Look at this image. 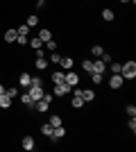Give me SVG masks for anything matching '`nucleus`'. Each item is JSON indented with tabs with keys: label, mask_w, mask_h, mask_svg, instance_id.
Segmentation results:
<instances>
[{
	"label": "nucleus",
	"mask_w": 136,
	"mask_h": 152,
	"mask_svg": "<svg viewBox=\"0 0 136 152\" xmlns=\"http://www.w3.org/2000/svg\"><path fill=\"white\" fill-rule=\"evenodd\" d=\"M120 75H123V80H134L136 77V61H125L123 68H120Z\"/></svg>",
	"instance_id": "obj_1"
},
{
	"label": "nucleus",
	"mask_w": 136,
	"mask_h": 152,
	"mask_svg": "<svg viewBox=\"0 0 136 152\" xmlns=\"http://www.w3.org/2000/svg\"><path fill=\"white\" fill-rule=\"evenodd\" d=\"M71 91H73V86H71V84L59 82V84H55V91H52V95H55V98H61V95L71 93Z\"/></svg>",
	"instance_id": "obj_2"
},
{
	"label": "nucleus",
	"mask_w": 136,
	"mask_h": 152,
	"mask_svg": "<svg viewBox=\"0 0 136 152\" xmlns=\"http://www.w3.org/2000/svg\"><path fill=\"white\" fill-rule=\"evenodd\" d=\"M27 93L32 95V100L36 102V100H41V98H43V86H36V84H30V86H27Z\"/></svg>",
	"instance_id": "obj_3"
},
{
	"label": "nucleus",
	"mask_w": 136,
	"mask_h": 152,
	"mask_svg": "<svg viewBox=\"0 0 136 152\" xmlns=\"http://www.w3.org/2000/svg\"><path fill=\"white\" fill-rule=\"evenodd\" d=\"M123 75H120V73H111V77H109V86L111 89H120V86H123Z\"/></svg>",
	"instance_id": "obj_4"
},
{
	"label": "nucleus",
	"mask_w": 136,
	"mask_h": 152,
	"mask_svg": "<svg viewBox=\"0 0 136 152\" xmlns=\"http://www.w3.org/2000/svg\"><path fill=\"white\" fill-rule=\"evenodd\" d=\"M64 82L71 84L73 89H75V86H77V82H79V75H77V73H66V75H64Z\"/></svg>",
	"instance_id": "obj_5"
},
{
	"label": "nucleus",
	"mask_w": 136,
	"mask_h": 152,
	"mask_svg": "<svg viewBox=\"0 0 136 152\" xmlns=\"http://www.w3.org/2000/svg\"><path fill=\"white\" fill-rule=\"evenodd\" d=\"M34 66H36V70H45L48 66H50V61H48V57H45V55H41V57H36Z\"/></svg>",
	"instance_id": "obj_6"
},
{
	"label": "nucleus",
	"mask_w": 136,
	"mask_h": 152,
	"mask_svg": "<svg viewBox=\"0 0 136 152\" xmlns=\"http://www.w3.org/2000/svg\"><path fill=\"white\" fill-rule=\"evenodd\" d=\"M64 136H66V129L61 125H59V127H52V134H50L52 141H59V139H64Z\"/></svg>",
	"instance_id": "obj_7"
},
{
	"label": "nucleus",
	"mask_w": 136,
	"mask_h": 152,
	"mask_svg": "<svg viewBox=\"0 0 136 152\" xmlns=\"http://www.w3.org/2000/svg\"><path fill=\"white\" fill-rule=\"evenodd\" d=\"M18 84L23 86V89H27V86L32 84V75H30V73H20V77H18Z\"/></svg>",
	"instance_id": "obj_8"
},
{
	"label": "nucleus",
	"mask_w": 136,
	"mask_h": 152,
	"mask_svg": "<svg viewBox=\"0 0 136 152\" xmlns=\"http://www.w3.org/2000/svg\"><path fill=\"white\" fill-rule=\"evenodd\" d=\"M104 70H107V64L97 57L95 61H93V70H91V73H104Z\"/></svg>",
	"instance_id": "obj_9"
},
{
	"label": "nucleus",
	"mask_w": 136,
	"mask_h": 152,
	"mask_svg": "<svg viewBox=\"0 0 136 152\" xmlns=\"http://www.w3.org/2000/svg\"><path fill=\"white\" fill-rule=\"evenodd\" d=\"M20 104H25V107H30V109H34V100H32V95L27 93H20Z\"/></svg>",
	"instance_id": "obj_10"
},
{
	"label": "nucleus",
	"mask_w": 136,
	"mask_h": 152,
	"mask_svg": "<svg viewBox=\"0 0 136 152\" xmlns=\"http://www.w3.org/2000/svg\"><path fill=\"white\" fill-rule=\"evenodd\" d=\"M23 150H34V136H23Z\"/></svg>",
	"instance_id": "obj_11"
},
{
	"label": "nucleus",
	"mask_w": 136,
	"mask_h": 152,
	"mask_svg": "<svg viewBox=\"0 0 136 152\" xmlns=\"http://www.w3.org/2000/svg\"><path fill=\"white\" fill-rule=\"evenodd\" d=\"M9 107H12V98L7 93H2L0 95V109H9Z\"/></svg>",
	"instance_id": "obj_12"
},
{
	"label": "nucleus",
	"mask_w": 136,
	"mask_h": 152,
	"mask_svg": "<svg viewBox=\"0 0 136 152\" xmlns=\"http://www.w3.org/2000/svg\"><path fill=\"white\" fill-rule=\"evenodd\" d=\"M16 37H18V32H16V30H7L5 32V43H14Z\"/></svg>",
	"instance_id": "obj_13"
},
{
	"label": "nucleus",
	"mask_w": 136,
	"mask_h": 152,
	"mask_svg": "<svg viewBox=\"0 0 136 152\" xmlns=\"http://www.w3.org/2000/svg\"><path fill=\"white\" fill-rule=\"evenodd\" d=\"M34 109L43 114V111H48V109H50V104H48V102H45V100H36V102H34Z\"/></svg>",
	"instance_id": "obj_14"
},
{
	"label": "nucleus",
	"mask_w": 136,
	"mask_h": 152,
	"mask_svg": "<svg viewBox=\"0 0 136 152\" xmlns=\"http://www.w3.org/2000/svg\"><path fill=\"white\" fill-rule=\"evenodd\" d=\"M39 39L43 41V43H45V41H50V39H52V32H50V30H45V27H43V30L39 32Z\"/></svg>",
	"instance_id": "obj_15"
},
{
	"label": "nucleus",
	"mask_w": 136,
	"mask_h": 152,
	"mask_svg": "<svg viewBox=\"0 0 136 152\" xmlns=\"http://www.w3.org/2000/svg\"><path fill=\"white\" fill-rule=\"evenodd\" d=\"M59 64H61V68H64V70H71L73 68V59L71 57H61V61H59Z\"/></svg>",
	"instance_id": "obj_16"
},
{
	"label": "nucleus",
	"mask_w": 136,
	"mask_h": 152,
	"mask_svg": "<svg viewBox=\"0 0 136 152\" xmlns=\"http://www.w3.org/2000/svg\"><path fill=\"white\" fill-rule=\"evenodd\" d=\"M71 104H73V109H82V107H84V100H82L79 95H75V98L71 100Z\"/></svg>",
	"instance_id": "obj_17"
},
{
	"label": "nucleus",
	"mask_w": 136,
	"mask_h": 152,
	"mask_svg": "<svg viewBox=\"0 0 136 152\" xmlns=\"http://www.w3.org/2000/svg\"><path fill=\"white\" fill-rule=\"evenodd\" d=\"M91 80H93V84H102L104 75H102V73H91Z\"/></svg>",
	"instance_id": "obj_18"
},
{
	"label": "nucleus",
	"mask_w": 136,
	"mask_h": 152,
	"mask_svg": "<svg viewBox=\"0 0 136 152\" xmlns=\"http://www.w3.org/2000/svg\"><path fill=\"white\" fill-rule=\"evenodd\" d=\"M91 55H95V57H102V55H104V48H102V45H93V48H91Z\"/></svg>",
	"instance_id": "obj_19"
},
{
	"label": "nucleus",
	"mask_w": 136,
	"mask_h": 152,
	"mask_svg": "<svg viewBox=\"0 0 136 152\" xmlns=\"http://www.w3.org/2000/svg\"><path fill=\"white\" fill-rule=\"evenodd\" d=\"M41 43H43V41H41L39 37H34V39H30V45H32L34 50H41Z\"/></svg>",
	"instance_id": "obj_20"
},
{
	"label": "nucleus",
	"mask_w": 136,
	"mask_h": 152,
	"mask_svg": "<svg viewBox=\"0 0 136 152\" xmlns=\"http://www.w3.org/2000/svg\"><path fill=\"white\" fill-rule=\"evenodd\" d=\"M16 32H18V37H27V34H30V27H27L25 23H23L20 27H16Z\"/></svg>",
	"instance_id": "obj_21"
},
{
	"label": "nucleus",
	"mask_w": 136,
	"mask_h": 152,
	"mask_svg": "<svg viewBox=\"0 0 136 152\" xmlns=\"http://www.w3.org/2000/svg\"><path fill=\"white\" fill-rule=\"evenodd\" d=\"M48 61H52V64H59V61H61V55H59L57 50H52V55L48 57Z\"/></svg>",
	"instance_id": "obj_22"
},
{
	"label": "nucleus",
	"mask_w": 136,
	"mask_h": 152,
	"mask_svg": "<svg viewBox=\"0 0 136 152\" xmlns=\"http://www.w3.org/2000/svg\"><path fill=\"white\" fill-rule=\"evenodd\" d=\"M64 75H66V73H59V70H57V73H52V82H55V84L64 82Z\"/></svg>",
	"instance_id": "obj_23"
},
{
	"label": "nucleus",
	"mask_w": 136,
	"mask_h": 152,
	"mask_svg": "<svg viewBox=\"0 0 136 152\" xmlns=\"http://www.w3.org/2000/svg\"><path fill=\"white\" fill-rule=\"evenodd\" d=\"M36 23H39V16H34V14H32V16H27V23H25V25L27 27H34Z\"/></svg>",
	"instance_id": "obj_24"
},
{
	"label": "nucleus",
	"mask_w": 136,
	"mask_h": 152,
	"mask_svg": "<svg viewBox=\"0 0 136 152\" xmlns=\"http://www.w3.org/2000/svg\"><path fill=\"white\" fill-rule=\"evenodd\" d=\"M41 134H45V136H50V134H52V125H50V123L41 125Z\"/></svg>",
	"instance_id": "obj_25"
},
{
	"label": "nucleus",
	"mask_w": 136,
	"mask_h": 152,
	"mask_svg": "<svg viewBox=\"0 0 136 152\" xmlns=\"http://www.w3.org/2000/svg\"><path fill=\"white\" fill-rule=\"evenodd\" d=\"M5 93H7V95H9V98H12V100H14V98H16V95H18V93H20V91H18V89H16V86H9V89H7V91H5Z\"/></svg>",
	"instance_id": "obj_26"
},
{
	"label": "nucleus",
	"mask_w": 136,
	"mask_h": 152,
	"mask_svg": "<svg viewBox=\"0 0 136 152\" xmlns=\"http://www.w3.org/2000/svg\"><path fill=\"white\" fill-rule=\"evenodd\" d=\"M82 68H84L86 73H91V70H93V61H91V59H84V61H82Z\"/></svg>",
	"instance_id": "obj_27"
},
{
	"label": "nucleus",
	"mask_w": 136,
	"mask_h": 152,
	"mask_svg": "<svg viewBox=\"0 0 136 152\" xmlns=\"http://www.w3.org/2000/svg\"><path fill=\"white\" fill-rule=\"evenodd\" d=\"M102 18L104 20H113V12H111V9H102Z\"/></svg>",
	"instance_id": "obj_28"
},
{
	"label": "nucleus",
	"mask_w": 136,
	"mask_h": 152,
	"mask_svg": "<svg viewBox=\"0 0 136 152\" xmlns=\"http://www.w3.org/2000/svg\"><path fill=\"white\" fill-rule=\"evenodd\" d=\"M48 123H50L52 127H59V125H61V118H59V116H50V121H48Z\"/></svg>",
	"instance_id": "obj_29"
},
{
	"label": "nucleus",
	"mask_w": 136,
	"mask_h": 152,
	"mask_svg": "<svg viewBox=\"0 0 136 152\" xmlns=\"http://www.w3.org/2000/svg\"><path fill=\"white\" fill-rule=\"evenodd\" d=\"M41 100H45L48 104H50V102L55 100V95H52V93H48V91H43V98H41Z\"/></svg>",
	"instance_id": "obj_30"
},
{
	"label": "nucleus",
	"mask_w": 136,
	"mask_h": 152,
	"mask_svg": "<svg viewBox=\"0 0 136 152\" xmlns=\"http://www.w3.org/2000/svg\"><path fill=\"white\" fill-rule=\"evenodd\" d=\"M125 111H127V116H129V118H134V116H136V107H134V104H129Z\"/></svg>",
	"instance_id": "obj_31"
},
{
	"label": "nucleus",
	"mask_w": 136,
	"mask_h": 152,
	"mask_svg": "<svg viewBox=\"0 0 136 152\" xmlns=\"http://www.w3.org/2000/svg\"><path fill=\"white\" fill-rule=\"evenodd\" d=\"M120 68H123V64H116V61H111V73H120Z\"/></svg>",
	"instance_id": "obj_32"
},
{
	"label": "nucleus",
	"mask_w": 136,
	"mask_h": 152,
	"mask_svg": "<svg viewBox=\"0 0 136 152\" xmlns=\"http://www.w3.org/2000/svg\"><path fill=\"white\" fill-rule=\"evenodd\" d=\"M127 127H129V129H132V134L136 132V116H134V118H129V123H127Z\"/></svg>",
	"instance_id": "obj_33"
},
{
	"label": "nucleus",
	"mask_w": 136,
	"mask_h": 152,
	"mask_svg": "<svg viewBox=\"0 0 136 152\" xmlns=\"http://www.w3.org/2000/svg\"><path fill=\"white\" fill-rule=\"evenodd\" d=\"M45 48H48V50H57V43H55V41H52V39H50V41H45Z\"/></svg>",
	"instance_id": "obj_34"
},
{
	"label": "nucleus",
	"mask_w": 136,
	"mask_h": 152,
	"mask_svg": "<svg viewBox=\"0 0 136 152\" xmlns=\"http://www.w3.org/2000/svg\"><path fill=\"white\" fill-rule=\"evenodd\" d=\"M16 43L25 45V43H30V39H27V37H16Z\"/></svg>",
	"instance_id": "obj_35"
},
{
	"label": "nucleus",
	"mask_w": 136,
	"mask_h": 152,
	"mask_svg": "<svg viewBox=\"0 0 136 152\" xmlns=\"http://www.w3.org/2000/svg\"><path fill=\"white\" fill-rule=\"evenodd\" d=\"M32 84H36V86H43V80H41V77H32Z\"/></svg>",
	"instance_id": "obj_36"
},
{
	"label": "nucleus",
	"mask_w": 136,
	"mask_h": 152,
	"mask_svg": "<svg viewBox=\"0 0 136 152\" xmlns=\"http://www.w3.org/2000/svg\"><path fill=\"white\" fill-rule=\"evenodd\" d=\"M43 5H45V0H36V7H39V9H41Z\"/></svg>",
	"instance_id": "obj_37"
},
{
	"label": "nucleus",
	"mask_w": 136,
	"mask_h": 152,
	"mask_svg": "<svg viewBox=\"0 0 136 152\" xmlns=\"http://www.w3.org/2000/svg\"><path fill=\"white\" fill-rule=\"evenodd\" d=\"M2 93H5V86H2V84H0V95H2Z\"/></svg>",
	"instance_id": "obj_38"
},
{
	"label": "nucleus",
	"mask_w": 136,
	"mask_h": 152,
	"mask_svg": "<svg viewBox=\"0 0 136 152\" xmlns=\"http://www.w3.org/2000/svg\"><path fill=\"white\" fill-rule=\"evenodd\" d=\"M120 2H129V0H120Z\"/></svg>",
	"instance_id": "obj_39"
}]
</instances>
